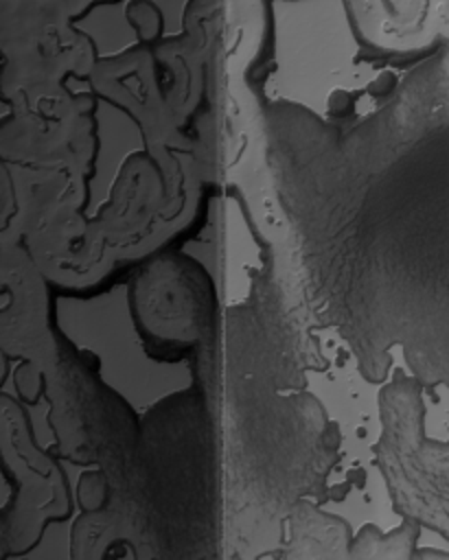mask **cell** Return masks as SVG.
I'll return each mask as SVG.
<instances>
[{
    "label": "cell",
    "instance_id": "cell-1",
    "mask_svg": "<svg viewBox=\"0 0 449 560\" xmlns=\"http://www.w3.org/2000/svg\"><path fill=\"white\" fill-rule=\"evenodd\" d=\"M383 435L377 455L392 503L410 521L449 538V444L425 442L416 383L396 378L383 389Z\"/></svg>",
    "mask_w": 449,
    "mask_h": 560
},
{
    "label": "cell",
    "instance_id": "cell-3",
    "mask_svg": "<svg viewBox=\"0 0 449 560\" xmlns=\"http://www.w3.org/2000/svg\"><path fill=\"white\" fill-rule=\"evenodd\" d=\"M296 516L293 545L287 560H353L348 527L342 521L309 505Z\"/></svg>",
    "mask_w": 449,
    "mask_h": 560
},
{
    "label": "cell",
    "instance_id": "cell-2",
    "mask_svg": "<svg viewBox=\"0 0 449 560\" xmlns=\"http://www.w3.org/2000/svg\"><path fill=\"white\" fill-rule=\"evenodd\" d=\"M145 269L129 287V308L149 337L164 343H193L206 324V287L182 269Z\"/></svg>",
    "mask_w": 449,
    "mask_h": 560
},
{
    "label": "cell",
    "instance_id": "cell-4",
    "mask_svg": "<svg viewBox=\"0 0 449 560\" xmlns=\"http://www.w3.org/2000/svg\"><path fill=\"white\" fill-rule=\"evenodd\" d=\"M418 538V523L405 521L399 529L381 534L377 527L368 525L350 545L353 560H412Z\"/></svg>",
    "mask_w": 449,
    "mask_h": 560
},
{
    "label": "cell",
    "instance_id": "cell-5",
    "mask_svg": "<svg viewBox=\"0 0 449 560\" xmlns=\"http://www.w3.org/2000/svg\"><path fill=\"white\" fill-rule=\"evenodd\" d=\"M77 501L83 512H101L110 501V481L103 470L83 472L77 486Z\"/></svg>",
    "mask_w": 449,
    "mask_h": 560
}]
</instances>
